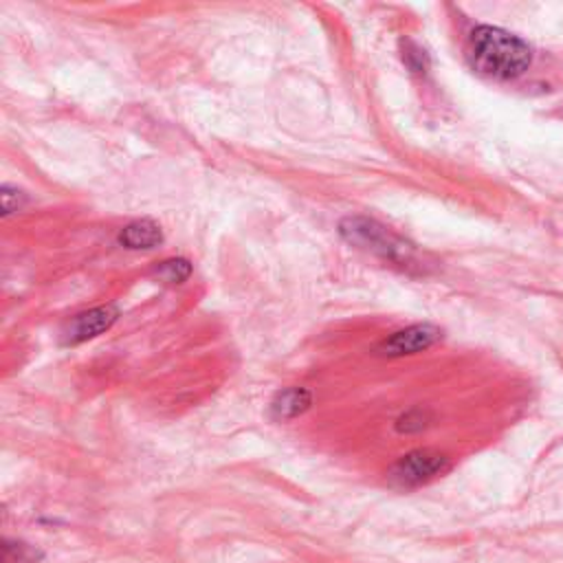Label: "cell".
<instances>
[{
  "instance_id": "11",
  "label": "cell",
  "mask_w": 563,
  "mask_h": 563,
  "mask_svg": "<svg viewBox=\"0 0 563 563\" xmlns=\"http://www.w3.org/2000/svg\"><path fill=\"white\" fill-rule=\"evenodd\" d=\"M18 189H11L9 185H4L2 187V209H4V213H11V211H18L20 209V200H22V194H18V196H13Z\"/></svg>"
},
{
  "instance_id": "1",
  "label": "cell",
  "mask_w": 563,
  "mask_h": 563,
  "mask_svg": "<svg viewBox=\"0 0 563 563\" xmlns=\"http://www.w3.org/2000/svg\"><path fill=\"white\" fill-rule=\"evenodd\" d=\"M468 64L493 79H515L523 75L532 62V48L519 35L499 26L482 24L466 40Z\"/></svg>"
},
{
  "instance_id": "4",
  "label": "cell",
  "mask_w": 563,
  "mask_h": 563,
  "mask_svg": "<svg viewBox=\"0 0 563 563\" xmlns=\"http://www.w3.org/2000/svg\"><path fill=\"white\" fill-rule=\"evenodd\" d=\"M442 336V330L431 323H413L402 330H396L383 343L378 345V354L383 356H405V354H418L429 350L433 343H438Z\"/></svg>"
},
{
  "instance_id": "6",
  "label": "cell",
  "mask_w": 563,
  "mask_h": 563,
  "mask_svg": "<svg viewBox=\"0 0 563 563\" xmlns=\"http://www.w3.org/2000/svg\"><path fill=\"white\" fill-rule=\"evenodd\" d=\"M163 240V233H161V227L150 220V218H141V220H132L130 224H125L119 233V242L125 246V249H154L158 246Z\"/></svg>"
},
{
  "instance_id": "7",
  "label": "cell",
  "mask_w": 563,
  "mask_h": 563,
  "mask_svg": "<svg viewBox=\"0 0 563 563\" xmlns=\"http://www.w3.org/2000/svg\"><path fill=\"white\" fill-rule=\"evenodd\" d=\"M312 402V394L303 387H288L275 394L271 400V416L275 420H292L303 413Z\"/></svg>"
},
{
  "instance_id": "9",
  "label": "cell",
  "mask_w": 563,
  "mask_h": 563,
  "mask_svg": "<svg viewBox=\"0 0 563 563\" xmlns=\"http://www.w3.org/2000/svg\"><path fill=\"white\" fill-rule=\"evenodd\" d=\"M156 273H158L165 282H169V284H178V282H185V279L189 277L191 266H189V262H187V260L176 257V260H165V262H161V264H158V268H156Z\"/></svg>"
},
{
  "instance_id": "3",
  "label": "cell",
  "mask_w": 563,
  "mask_h": 563,
  "mask_svg": "<svg viewBox=\"0 0 563 563\" xmlns=\"http://www.w3.org/2000/svg\"><path fill=\"white\" fill-rule=\"evenodd\" d=\"M449 468V457L433 449H416L402 455L389 471V482L398 488L420 486Z\"/></svg>"
},
{
  "instance_id": "2",
  "label": "cell",
  "mask_w": 563,
  "mask_h": 563,
  "mask_svg": "<svg viewBox=\"0 0 563 563\" xmlns=\"http://www.w3.org/2000/svg\"><path fill=\"white\" fill-rule=\"evenodd\" d=\"M341 235L358 246V249H365L374 255H378L380 260L394 264V266H400V268H407V271H422L427 268L422 255L418 253V249L402 240L400 235H396L394 231H389L387 227H383L380 222L376 220H369V218H345L339 227Z\"/></svg>"
},
{
  "instance_id": "8",
  "label": "cell",
  "mask_w": 563,
  "mask_h": 563,
  "mask_svg": "<svg viewBox=\"0 0 563 563\" xmlns=\"http://www.w3.org/2000/svg\"><path fill=\"white\" fill-rule=\"evenodd\" d=\"M42 552L22 541H4L2 545V563H37Z\"/></svg>"
},
{
  "instance_id": "5",
  "label": "cell",
  "mask_w": 563,
  "mask_h": 563,
  "mask_svg": "<svg viewBox=\"0 0 563 563\" xmlns=\"http://www.w3.org/2000/svg\"><path fill=\"white\" fill-rule=\"evenodd\" d=\"M117 317H119V310L110 303L79 312L66 323V328L62 332V341L66 345H77L88 339H95L101 332H106L117 321Z\"/></svg>"
},
{
  "instance_id": "10",
  "label": "cell",
  "mask_w": 563,
  "mask_h": 563,
  "mask_svg": "<svg viewBox=\"0 0 563 563\" xmlns=\"http://www.w3.org/2000/svg\"><path fill=\"white\" fill-rule=\"evenodd\" d=\"M424 413L420 409H413L398 420V431H420L424 429Z\"/></svg>"
}]
</instances>
